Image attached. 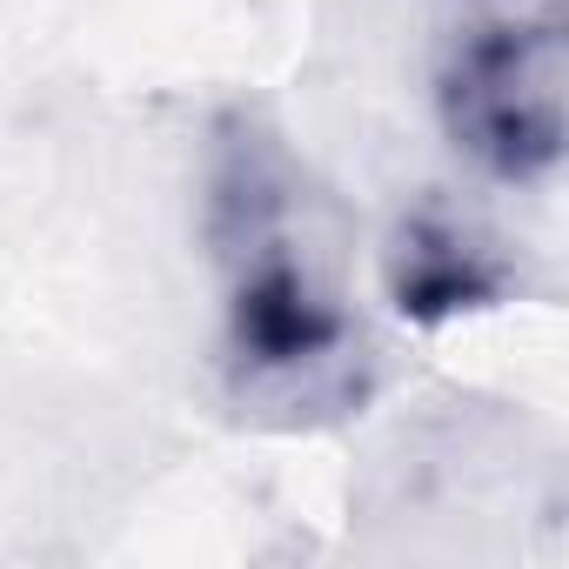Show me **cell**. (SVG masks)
<instances>
[{"instance_id": "6da1fadb", "label": "cell", "mask_w": 569, "mask_h": 569, "mask_svg": "<svg viewBox=\"0 0 569 569\" xmlns=\"http://www.w3.org/2000/svg\"><path fill=\"white\" fill-rule=\"evenodd\" d=\"M201 234L221 281V382L234 409L274 429L362 416L376 356L342 281L336 208L261 108H221L208 128Z\"/></svg>"}, {"instance_id": "3957f363", "label": "cell", "mask_w": 569, "mask_h": 569, "mask_svg": "<svg viewBox=\"0 0 569 569\" xmlns=\"http://www.w3.org/2000/svg\"><path fill=\"white\" fill-rule=\"evenodd\" d=\"M522 254L469 208L422 194L396 214L382 241V289L409 329H449L469 316H496L522 296Z\"/></svg>"}, {"instance_id": "7a4b0ae2", "label": "cell", "mask_w": 569, "mask_h": 569, "mask_svg": "<svg viewBox=\"0 0 569 569\" xmlns=\"http://www.w3.org/2000/svg\"><path fill=\"white\" fill-rule=\"evenodd\" d=\"M436 121L496 188H542L569 141V0H449Z\"/></svg>"}]
</instances>
